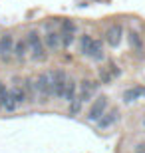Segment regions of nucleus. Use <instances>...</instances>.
<instances>
[{
    "label": "nucleus",
    "instance_id": "obj_23",
    "mask_svg": "<svg viewBox=\"0 0 145 153\" xmlns=\"http://www.w3.org/2000/svg\"><path fill=\"white\" fill-rule=\"evenodd\" d=\"M135 153H145V143H139V145H135Z\"/></svg>",
    "mask_w": 145,
    "mask_h": 153
},
{
    "label": "nucleus",
    "instance_id": "obj_18",
    "mask_svg": "<svg viewBox=\"0 0 145 153\" xmlns=\"http://www.w3.org/2000/svg\"><path fill=\"white\" fill-rule=\"evenodd\" d=\"M58 32H60L62 48H70V46L76 42V34H74V32H64V30H58Z\"/></svg>",
    "mask_w": 145,
    "mask_h": 153
},
{
    "label": "nucleus",
    "instance_id": "obj_14",
    "mask_svg": "<svg viewBox=\"0 0 145 153\" xmlns=\"http://www.w3.org/2000/svg\"><path fill=\"white\" fill-rule=\"evenodd\" d=\"M12 56L16 58L18 62H22L24 58L28 56V44H26V38H18L14 42V52H12Z\"/></svg>",
    "mask_w": 145,
    "mask_h": 153
},
{
    "label": "nucleus",
    "instance_id": "obj_19",
    "mask_svg": "<svg viewBox=\"0 0 145 153\" xmlns=\"http://www.w3.org/2000/svg\"><path fill=\"white\" fill-rule=\"evenodd\" d=\"M60 30H64V32H74V34H78V26L72 22V20H62V26Z\"/></svg>",
    "mask_w": 145,
    "mask_h": 153
},
{
    "label": "nucleus",
    "instance_id": "obj_3",
    "mask_svg": "<svg viewBox=\"0 0 145 153\" xmlns=\"http://www.w3.org/2000/svg\"><path fill=\"white\" fill-rule=\"evenodd\" d=\"M97 88H100V82L89 79V78H84L78 84V100L82 103H91L95 97H97V96H95Z\"/></svg>",
    "mask_w": 145,
    "mask_h": 153
},
{
    "label": "nucleus",
    "instance_id": "obj_9",
    "mask_svg": "<svg viewBox=\"0 0 145 153\" xmlns=\"http://www.w3.org/2000/svg\"><path fill=\"white\" fill-rule=\"evenodd\" d=\"M14 36L12 34H2L0 36V58H4V60H8V58L12 56V52H14Z\"/></svg>",
    "mask_w": 145,
    "mask_h": 153
},
{
    "label": "nucleus",
    "instance_id": "obj_7",
    "mask_svg": "<svg viewBox=\"0 0 145 153\" xmlns=\"http://www.w3.org/2000/svg\"><path fill=\"white\" fill-rule=\"evenodd\" d=\"M123 40V26L121 24H112L109 28L106 30V42L109 48H117Z\"/></svg>",
    "mask_w": 145,
    "mask_h": 153
},
{
    "label": "nucleus",
    "instance_id": "obj_15",
    "mask_svg": "<svg viewBox=\"0 0 145 153\" xmlns=\"http://www.w3.org/2000/svg\"><path fill=\"white\" fill-rule=\"evenodd\" d=\"M91 44H94V36H89V34H82V36L78 38V54H80V56H86V58H88Z\"/></svg>",
    "mask_w": 145,
    "mask_h": 153
},
{
    "label": "nucleus",
    "instance_id": "obj_6",
    "mask_svg": "<svg viewBox=\"0 0 145 153\" xmlns=\"http://www.w3.org/2000/svg\"><path fill=\"white\" fill-rule=\"evenodd\" d=\"M127 44L131 48V52H135L137 56H145V44H143V36L137 30H127Z\"/></svg>",
    "mask_w": 145,
    "mask_h": 153
},
{
    "label": "nucleus",
    "instance_id": "obj_1",
    "mask_svg": "<svg viewBox=\"0 0 145 153\" xmlns=\"http://www.w3.org/2000/svg\"><path fill=\"white\" fill-rule=\"evenodd\" d=\"M26 44H28V54L34 62H46L48 60L44 38L38 34V30H30L28 34H26Z\"/></svg>",
    "mask_w": 145,
    "mask_h": 153
},
{
    "label": "nucleus",
    "instance_id": "obj_12",
    "mask_svg": "<svg viewBox=\"0 0 145 153\" xmlns=\"http://www.w3.org/2000/svg\"><path fill=\"white\" fill-rule=\"evenodd\" d=\"M117 119H119V109L113 108V109H109V111H106V114H103V117L97 121V127H100V129H107V127L115 125Z\"/></svg>",
    "mask_w": 145,
    "mask_h": 153
},
{
    "label": "nucleus",
    "instance_id": "obj_11",
    "mask_svg": "<svg viewBox=\"0 0 145 153\" xmlns=\"http://www.w3.org/2000/svg\"><path fill=\"white\" fill-rule=\"evenodd\" d=\"M89 60H94V62H101V60H106V48H103V42L100 38H94V44L89 48V54H88Z\"/></svg>",
    "mask_w": 145,
    "mask_h": 153
},
{
    "label": "nucleus",
    "instance_id": "obj_13",
    "mask_svg": "<svg viewBox=\"0 0 145 153\" xmlns=\"http://www.w3.org/2000/svg\"><path fill=\"white\" fill-rule=\"evenodd\" d=\"M10 94H12V97H14V102L18 105H26L28 103V96H26V90H24L22 84H14L10 88Z\"/></svg>",
    "mask_w": 145,
    "mask_h": 153
},
{
    "label": "nucleus",
    "instance_id": "obj_8",
    "mask_svg": "<svg viewBox=\"0 0 145 153\" xmlns=\"http://www.w3.org/2000/svg\"><path fill=\"white\" fill-rule=\"evenodd\" d=\"M44 38V44H46V50L50 52H56L62 48V40H60V32H56L54 28H48L46 30V34L42 36Z\"/></svg>",
    "mask_w": 145,
    "mask_h": 153
},
{
    "label": "nucleus",
    "instance_id": "obj_4",
    "mask_svg": "<svg viewBox=\"0 0 145 153\" xmlns=\"http://www.w3.org/2000/svg\"><path fill=\"white\" fill-rule=\"evenodd\" d=\"M107 105H109V100H107V96H103V94H100V96L95 97L94 102L89 103V109H88V119L89 121H100L101 117H103V114L107 111Z\"/></svg>",
    "mask_w": 145,
    "mask_h": 153
},
{
    "label": "nucleus",
    "instance_id": "obj_17",
    "mask_svg": "<svg viewBox=\"0 0 145 153\" xmlns=\"http://www.w3.org/2000/svg\"><path fill=\"white\" fill-rule=\"evenodd\" d=\"M76 97H78V82H76L74 78H68L66 91H64V100H66L68 103H72Z\"/></svg>",
    "mask_w": 145,
    "mask_h": 153
},
{
    "label": "nucleus",
    "instance_id": "obj_2",
    "mask_svg": "<svg viewBox=\"0 0 145 153\" xmlns=\"http://www.w3.org/2000/svg\"><path fill=\"white\" fill-rule=\"evenodd\" d=\"M36 82V94H38V102L40 103H48L54 97V84H52V76L50 72H40Z\"/></svg>",
    "mask_w": 145,
    "mask_h": 153
},
{
    "label": "nucleus",
    "instance_id": "obj_10",
    "mask_svg": "<svg viewBox=\"0 0 145 153\" xmlns=\"http://www.w3.org/2000/svg\"><path fill=\"white\" fill-rule=\"evenodd\" d=\"M123 103H133L141 97H145V85H133V88H127L123 91Z\"/></svg>",
    "mask_w": 145,
    "mask_h": 153
},
{
    "label": "nucleus",
    "instance_id": "obj_21",
    "mask_svg": "<svg viewBox=\"0 0 145 153\" xmlns=\"http://www.w3.org/2000/svg\"><path fill=\"white\" fill-rule=\"evenodd\" d=\"M100 76H101V82H103V84H109V82L113 79L112 72H109V70H106V68H100Z\"/></svg>",
    "mask_w": 145,
    "mask_h": 153
},
{
    "label": "nucleus",
    "instance_id": "obj_20",
    "mask_svg": "<svg viewBox=\"0 0 145 153\" xmlns=\"http://www.w3.org/2000/svg\"><path fill=\"white\" fill-rule=\"evenodd\" d=\"M82 105H84V103H82L78 97H76V100L70 103V115H78V114H80V109H82Z\"/></svg>",
    "mask_w": 145,
    "mask_h": 153
},
{
    "label": "nucleus",
    "instance_id": "obj_16",
    "mask_svg": "<svg viewBox=\"0 0 145 153\" xmlns=\"http://www.w3.org/2000/svg\"><path fill=\"white\" fill-rule=\"evenodd\" d=\"M22 85L26 90V96H28V103L38 102V94H36V82L32 78H24L22 79Z\"/></svg>",
    "mask_w": 145,
    "mask_h": 153
},
{
    "label": "nucleus",
    "instance_id": "obj_22",
    "mask_svg": "<svg viewBox=\"0 0 145 153\" xmlns=\"http://www.w3.org/2000/svg\"><path fill=\"white\" fill-rule=\"evenodd\" d=\"M8 91H10V90L6 88V84H4V82H0V105H2V102L6 100V96H8Z\"/></svg>",
    "mask_w": 145,
    "mask_h": 153
},
{
    "label": "nucleus",
    "instance_id": "obj_5",
    "mask_svg": "<svg viewBox=\"0 0 145 153\" xmlns=\"http://www.w3.org/2000/svg\"><path fill=\"white\" fill-rule=\"evenodd\" d=\"M50 76H52V84H54V97L64 100V91H66V84H68V78H70V76L60 68L52 70Z\"/></svg>",
    "mask_w": 145,
    "mask_h": 153
},
{
    "label": "nucleus",
    "instance_id": "obj_24",
    "mask_svg": "<svg viewBox=\"0 0 145 153\" xmlns=\"http://www.w3.org/2000/svg\"><path fill=\"white\" fill-rule=\"evenodd\" d=\"M143 127H145V119H143Z\"/></svg>",
    "mask_w": 145,
    "mask_h": 153
}]
</instances>
